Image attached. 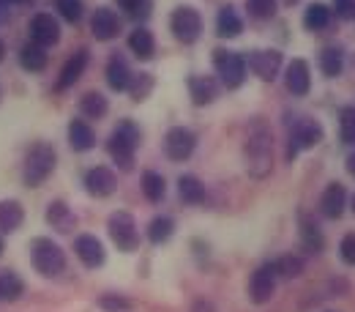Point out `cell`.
I'll return each mask as SVG.
<instances>
[{
  "label": "cell",
  "mask_w": 355,
  "mask_h": 312,
  "mask_svg": "<svg viewBox=\"0 0 355 312\" xmlns=\"http://www.w3.org/2000/svg\"><path fill=\"white\" fill-rule=\"evenodd\" d=\"M80 110H83L88 118H104V115H107V99H104L98 90H88V93L80 99Z\"/></svg>",
  "instance_id": "cell-30"
},
{
  "label": "cell",
  "mask_w": 355,
  "mask_h": 312,
  "mask_svg": "<svg viewBox=\"0 0 355 312\" xmlns=\"http://www.w3.org/2000/svg\"><path fill=\"white\" fill-rule=\"evenodd\" d=\"M58 154L49 142H33L25 154V183L28 186H42L49 173L55 170Z\"/></svg>",
  "instance_id": "cell-2"
},
{
  "label": "cell",
  "mask_w": 355,
  "mask_h": 312,
  "mask_svg": "<svg viewBox=\"0 0 355 312\" xmlns=\"http://www.w3.org/2000/svg\"><path fill=\"white\" fill-rule=\"evenodd\" d=\"M301 238H304V247L309 252H320L322 249V233H320V227L311 222L309 217H301Z\"/></svg>",
  "instance_id": "cell-33"
},
{
  "label": "cell",
  "mask_w": 355,
  "mask_h": 312,
  "mask_svg": "<svg viewBox=\"0 0 355 312\" xmlns=\"http://www.w3.org/2000/svg\"><path fill=\"white\" fill-rule=\"evenodd\" d=\"M170 28L175 33L178 42L183 44H194L202 33V19H200V11L191 8V6H178L173 11V19H170Z\"/></svg>",
  "instance_id": "cell-6"
},
{
  "label": "cell",
  "mask_w": 355,
  "mask_h": 312,
  "mask_svg": "<svg viewBox=\"0 0 355 312\" xmlns=\"http://www.w3.org/2000/svg\"><path fill=\"white\" fill-rule=\"evenodd\" d=\"M328 22H331V8L325 3H311L304 14V25L309 31H322V28H328Z\"/></svg>",
  "instance_id": "cell-29"
},
{
  "label": "cell",
  "mask_w": 355,
  "mask_h": 312,
  "mask_svg": "<svg viewBox=\"0 0 355 312\" xmlns=\"http://www.w3.org/2000/svg\"><path fill=\"white\" fill-rule=\"evenodd\" d=\"M339 134L342 142H355V107H345L339 113Z\"/></svg>",
  "instance_id": "cell-37"
},
{
  "label": "cell",
  "mask_w": 355,
  "mask_h": 312,
  "mask_svg": "<svg viewBox=\"0 0 355 312\" xmlns=\"http://www.w3.org/2000/svg\"><path fill=\"white\" fill-rule=\"evenodd\" d=\"M74 252H77V258L85 263L88 268H98L104 263V258H107V252H104V244L96 238V236H77V241H74Z\"/></svg>",
  "instance_id": "cell-13"
},
{
  "label": "cell",
  "mask_w": 355,
  "mask_h": 312,
  "mask_svg": "<svg viewBox=\"0 0 355 312\" xmlns=\"http://www.w3.org/2000/svg\"><path fill=\"white\" fill-rule=\"evenodd\" d=\"M46 49L39 44H25L19 49V63H22V69H28V72H44L46 69Z\"/></svg>",
  "instance_id": "cell-24"
},
{
  "label": "cell",
  "mask_w": 355,
  "mask_h": 312,
  "mask_svg": "<svg viewBox=\"0 0 355 312\" xmlns=\"http://www.w3.org/2000/svg\"><path fill=\"white\" fill-rule=\"evenodd\" d=\"M214 66L227 88H241L246 80V60L238 52L230 49H214Z\"/></svg>",
  "instance_id": "cell-5"
},
{
  "label": "cell",
  "mask_w": 355,
  "mask_h": 312,
  "mask_svg": "<svg viewBox=\"0 0 355 312\" xmlns=\"http://www.w3.org/2000/svg\"><path fill=\"white\" fill-rule=\"evenodd\" d=\"M241 31H243V22H241V17L227 6L219 11V17H216V33L222 36V39H235V36H241Z\"/></svg>",
  "instance_id": "cell-25"
},
{
  "label": "cell",
  "mask_w": 355,
  "mask_h": 312,
  "mask_svg": "<svg viewBox=\"0 0 355 312\" xmlns=\"http://www.w3.org/2000/svg\"><path fill=\"white\" fill-rule=\"evenodd\" d=\"M98 304H101V310H107V312H126L132 307L123 296H101Z\"/></svg>",
  "instance_id": "cell-41"
},
{
  "label": "cell",
  "mask_w": 355,
  "mask_h": 312,
  "mask_svg": "<svg viewBox=\"0 0 355 312\" xmlns=\"http://www.w3.org/2000/svg\"><path fill=\"white\" fill-rule=\"evenodd\" d=\"M22 220H25V208L17 200H3L0 203V230L11 233L22 224Z\"/></svg>",
  "instance_id": "cell-26"
},
{
  "label": "cell",
  "mask_w": 355,
  "mask_h": 312,
  "mask_svg": "<svg viewBox=\"0 0 355 312\" xmlns=\"http://www.w3.org/2000/svg\"><path fill=\"white\" fill-rule=\"evenodd\" d=\"M31 258H33V266L42 277H58L63 268H66V255L63 249L49 241V238H36L33 247H31Z\"/></svg>",
  "instance_id": "cell-4"
},
{
  "label": "cell",
  "mask_w": 355,
  "mask_h": 312,
  "mask_svg": "<svg viewBox=\"0 0 355 312\" xmlns=\"http://www.w3.org/2000/svg\"><path fill=\"white\" fill-rule=\"evenodd\" d=\"M90 31H93V36H96L98 42H110V39L118 36L121 22H118L115 11H110V8H96V14H93V19H90Z\"/></svg>",
  "instance_id": "cell-17"
},
{
  "label": "cell",
  "mask_w": 355,
  "mask_h": 312,
  "mask_svg": "<svg viewBox=\"0 0 355 312\" xmlns=\"http://www.w3.org/2000/svg\"><path fill=\"white\" fill-rule=\"evenodd\" d=\"M129 49L139 60H150L153 58V49H156V42H153V33L148 28H137L129 36Z\"/></svg>",
  "instance_id": "cell-22"
},
{
  "label": "cell",
  "mask_w": 355,
  "mask_h": 312,
  "mask_svg": "<svg viewBox=\"0 0 355 312\" xmlns=\"http://www.w3.org/2000/svg\"><path fill=\"white\" fill-rule=\"evenodd\" d=\"M17 3H25V0H17Z\"/></svg>",
  "instance_id": "cell-49"
},
{
  "label": "cell",
  "mask_w": 355,
  "mask_h": 312,
  "mask_svg": "<svg viewBox=\"0 0 355 312\" xmlns=\"http://www.w3.org/2000/svg\"><path fill=\"white\" fill-rule=\"evenodd\" d=\"M118 186V179L110 167H93L85 173V189H88L93 197H110Z\"/></svg>",
  "instance_id": "cell-15"
},
{
  "label": "cell",
  "mask_w": 355,
  "mask_h": 312,
  "mask_svg": "<svg viewBox=\"0 0 355 312\" xmlns=\"http://www.w3.org/2000/svg\"><path fill=\"white\" fill-rule=\"evenodd\" d=\"M46 222L52 224L55 230H60V233H69L74 227V214H71V208L63 200H55L46 208Z\"/></svg>",
  "instance_id": "cell-21"
},
{
  "label": "cell",
  "mask_w": 355,
  "mask_h": 312,
  "mask_svg": "<svg viewBox=\"0 0 355 312\" xmlns=\"http://www.w3.org/2000/svg\"><path fill=\"white\" fill-rule=\"evenodd\" d=\"M345 206H347V192L342 183H328L322 197H320V211L328 217V220H339L345 214Z\"/></svg>",
  "instance_id": "cell-14"
},
{
  "label": "cell",
  "mask_w": 355,
  "mask_h": 312,
  "mask_svg": "<svg viewBox=\"0 0 355 312\" xmlns=\"http://www.w3.org/2000/svg\"><path fill=\"white\" fill-rule=\"evenodd\" d=\"M3 55H6V44H3V39H0V60H3Z\"/></svg>",
  "instance_id": "cell-46"
},
{
  "label": "cell",
  "mask_w": 355,
  "mask_h": 312,
  "mask_svg": "<svg viewBox=\"0 0 355 312\" xmlns=\"http://www.w3.org/2000/svg\"><path fill=\"white\" fill-rule=\"evenodd\" d=\"M194 145H197V137L194 132L183 129V126H175L170 129L167 137H164V151L173 162H186L191 154H194Z\"/></svg>",
  "instance_id": "cell-9"
},
{
  "label": "cell",
  "mask_w": 355,
  "mask_h": 312,
  "mask_svg": "<svg viewBox=\"0 0 355 312\" xmlns=\"http://www.w3.org/2000/svg\"><path fill=\"white\" fill-rule=\"evenodd\" d=\"M132 69H129V63L121 58V55H112L110 58V63H107V83H110V88L112 90H129L132 85Z\"/></svg>",
  "instance_id": "cell-19"
},
{
  "label": "cell",
  "mask_w": 355,
  "mask_h": 312,
  "mask_svg": "<svg viewBox=\"0 0 355 312\" xmlns=\"http://www.w3.org/2000/svg\"><path fill=\"white\" fill-rule=\"evenodd\" d=\"M0 252H3V238H0Z\"/></svg>",
  "instance_id": "cell-47"
},
{
  "label": "cell",
  "mask_w": 355,
  "mask_h": 312,
  "mask_svg": "<svg viewBox=\"0 0 355 312\" xmlns=\"http://www.w3.org/2000/svg\"><path fill=\"white\" fill-rule=\"evenodd\" d=\"M320 69L325 77H339L342 69H345V58H342V49L336 47H325L322 55H320Z\"/></svg>",
  "instance_id": "cell-28"
},
{
  "label": "cell",
  "mask_w": 355,
  "mask_h": 312,
  "mask_svg": "<svg viewBox=\"0 0 355 312\" xmlns=\"http://www.w3.org/2000/svg\"><path fill=\"white\" fill-rule=\"evenodd\" d=\"M273 266H276V274H279V277H287V279L304 274V261H301L298 255H284V258H279Z\"/></svg>",
  "instance_id": "cell-35"
},
{
  "label": "cell",
  "mask_w": 355,
  "mask_h": 312,
  "mask_svg": "<svg viewBox=\"0 0 355 312\" xmlns=\"http://www.w3.org/2000/svg\"><path fill=\"white\" fill-rule=\"evenodd\" d=\"M69 142L74 151H90L96 145V134L85 121H71L69 124Z\"/></svg>",
  "instance_id": "cell-23"
},
{
  "label": "cell",
  "mask_w": 355,
  "mask_h": 312,
  "mask_svg": "<svg viewBox=\"0 0 355 312\" xmlns=\"http://www.w3.org/2000/svg\"><path fill=\"white\" fill-rule=\"evenodd\" d=\"M107 227H110V238L118 244V249H123V252H134V249H137L139 233H137V224H134L132 214L115 211V214L110 217Z\"/></svg>",
  "instance_id": "cell-7"
},
{
  "label": "cell",
  "mask_w": 355,
  "mask_h": 312,
  "mask_svg": "<svg viewBox=\"0 0 355 312\" xmlns=\"http://www.w3.org/2000/svg\"><path fill=\"white\" fill-rule=\"evenodd\" d=\"M246 8L254 19H270L276 14V0H246Z\"/></svg>",
  "instance_id": "cell-39"
},
{
  "label": "cell",
  "mask_w": 355,
  "mask_h": 312,
  "mask_svg": "<svg viewBox=\"0 0 355 312\" xmlns=\"http://www.w3.org/2000/svg\"><path fill=\"white\" fill-rule=\"evenodd\" d=\"M243 159H246V170L252 179H266L273 170V137L263 121H254L246 134Z\"/></svg>",
  "instance_id": "cell-1"
},
{
  "label": "cell",
  "mask_w": 355,
  "mask_h": 312,
  "mask_svg": "<svg viewBox=\"0 0 355 312\" xmlns=\"http://www.w3.org/2000/svg\"><path fill=\"white\" fill-rule=\"evenodd\" d=\"M249 69L260 77V80H273L282 69V52L276 49H254L249 55Z\"/></svg>",
  "instance_id": "cell-12"
},
{
  "label": "cell",
  "mask_w": 355,
  "mask_h": 312,
  "mask_svg": "<svg viewBox=\"0 0 355 312\" xmlns=\"http://www.w3.org/2000/svg\"><path fill=\"white\" fill-rule=\"evenodd\" d=\"M173 230H175V222L170 220V217H156L150 227H148V238L153 241V244H164L170 236H173Z\"/></svg>",
  "instance_id": "cell-34"
},
{
  "label": "cell",
  "mask_w": 355,
  "mask_h": 312,
  "mask_svg": "<svg viewBox=\"0 0 355 312\" xmlns=\"http://www.w3.org/2000/svg\"><path fill=\"white\" fill-rule=\"evenodd\" d=\"M137 142H139V129L132 121H121L118 129L110 137V142H107V151H110V156L115 159V165L121 170H132Z\"/></svg>",
  "instance_id": "cell-3"
},
{
  "label": "cell",
  "mask_w": 355,
  "mask_h": 312,
  "mask_svg": "<svg viewBox=\"0 0 355 312\" xmlns=\"http://www.w3.org/2000/svg\"><path fill=\"white\" fill-rule=\"evenodd\" d=\"M334 11H336L339 17H353L355 0H334Z\"/></svg>",
  "instance_id": "cell-43"
},
{
  "label": "cell",
  "mask_w": 355,
  "mask_h": 312,
  "mask_svg": "<svg viewBox=\"0 0 355 312\" xmlns=\"http://www.w3.org/2000/svg\"><path fill=\"white\" fill-rule=\"evenodd\" d=\"M28 31H31L33 44H39V47H52L60 42V25H58V19H55L52 14H36V17L31 19Z\"/></svg>",
  "instance_id": "cell-11"
},
{
  "label": "cell",
  "mask_w": 355,
  "mask_h": 312,
  "mask_svg": "<svg viewBox=\"0 0 355 312\" xmlns=\"http://www.w3.org/2000/svg\"><path fill=\"white\" fill-rule=\"evenodd\" d=\"M150 90H153V74H148V72H142V74H134L132 85H129V93H132L134 101H142V99H148V96H150Z\"/></svg>",
  "instance_id": "cell-36"
},
{
  "label": "cell",
  "mask_w": 355,
  "mask_h": 312,
  "mask_svg": "<svg viewBox=\"0 0 355 312\" xmlns=\"http://www.w3.org/2000/svg\"><path fill=\"white\" fill-rule=\"evenodd\" d=\"M22 279L14 274V271H3L0 274V299H8V302H14V299H19L22 296Z\"/></svg>",
  "instance_id": "cell-32"
},
{
  "label": "cell",
  "mask_w": 355,
  "mask_h": 312,
  "mask_svg": "<svg viewBox=\"0 0 355 312\" xmlns=\"http://www.w3.org/2000/svg\"><path fill=\"white\" fill-rule=\"evenodd\" d=\"M55 8L66 22H80L83 19V0H55Z\"/></svg>",
  "instance_id": "cell-38"
},
{
  "label": "cell",
  "mask_w": 355,
  "mask_h": 312,
  "mask_svg": "<svg viewBox=\"0 0 355 312\" xmlns=\"http://www.w3.org/2000/svg\"><path fill=\"white\" fill-rule=\"evenodd\" d=\"M178 192H180V200L183 203H202V197H205V186L200 183L197 176H180L178 179Z\"/></svg>",
  "instance_id": "cell-27"
},
{
  "label": "cell",
  "mask_w": 355,
  "mask_h": 312,
  "mask_svg": "<svg viewBox=\"0 0 355 312\" xmlns=\"http://www.w3.org/2000/svg\"><path fill=\"white\" fill-rule=\"evenodd\" d=\"M6 19V0H0V22Z\"/></svg>",
  "instance_id": "cell-45"
},
{
  "label": "cell",
  "mask_w": 355,
  "mask_h": 312,
  "mask_svg": "<svg viewBox=\"0 0 355 312\" xmlns=\"http://www.w3.org/2000/svg\"><path fill=\"white\" fill-rule=\"evenodd\" d=\"M322 140V126L314 121V118H304L293 126V134H290V148H287V159H295V154L301 148H311Z\"/></svg>",
  "instance_id": "cell-8"
},
{
  "label": "cell",
  "mask_w": 355,
  "mask_h": 312,
  "mask_svg": "<svg viewBox=\"0 0 355 312\" xmlns=\"http://www.w3.org/2000/svg\"><path fill=\"white\" fill-rule=\"evenodd\" d=\"M118 6L129 14V17H148L150 14V0H118Z\"/></svg>",
  "instance_id": "cell-40"
},
{
  "label": "cell",
  "mask_w": 355,
  "mask_h": 312,
  "mask_svg": "<svg viewBox=\"0 0 355 312\" xmlns=\"http://www.w3.org/2000/svg\"><path fill=\"white\" fill-rule=\"evenodd\" d=\"M88 49H77L69 60H66V66L60 69V80H58V90H66L71 88L80 77H83V72H85V66H88Z\"/></svg>",
  "instance_id": "cell-18"
},
{
  "label": "cell",
  "mask_w": 355,
  "mask_h": 312,
  "mask_svg": "<svg viewBox=\"0 0 355 312\" xmlns=\"http://www.w3.org/2000/svg\"><path fill=\"white\" fill-rule=\"evenodd\" d=\"M164 192H167V183H164V179H162L159 173L148 170V173L142 176V195H145L150 203H159V200L164 197Z\"/></svg>",
  "instance_id": "cell-31"
},
{
  "label": "cell",
  "mask_w": 355,
  "mask_h": 312,
  "mask_svg": "<svg viewBox=\"0 0 355 312\" xmlns=\"http://www.w3.org/2000/svg\"><path fill=\"white\" fill-rule=\"evenodd\" d=\"M347 173H350V176H355V151L347 156Z\"/></svg>",
  "instance_id": "cell-44"
},
{
  "label": "cell",
  "mask_w": 355,
  "mask_h": 312,
  "mask_svg": "<svg viewBox=\"0 0 355 312\" xmlns=\"http://www.w3.org/2000/svg\"><path fill=\"white\" fill-rule=\"evenodd\" d=\"M273 290H276V266H273V263H266V266H260L252 274L249 296H252L254 304H266V302H270Z\"/></svg>",
  "instance_id": "cell-10"
},
{
  "label": "cell",
  "mask_w": 355,
  "mask_h": 312,
  "mask_svg": "<svg viewBox=\"0 0 355 312\" xmlns=\"http://www.w3.org/2000/svg\"><path fill=\"white\" fill-rule=\"evenodd\" d=\"M353 211H355V197H353Z\"/></svg>",
  "instance_id": "cell-48"
},
{
  "label": "cell",
  "mask_w": 355,
  "mask_h": 312,
  "mask_svg": "<svg viewBox=\"0 0 355 312\" xmlns=\"http://www.w3.org/2000/svg\"><path fill=\"white\" fill-rule=\"evenodd\" d=\"M339 255H342V261H345L347 266H355V233H347V236L342 238Z\"/></svg>",
  "instance_id": "cell-42"
},
{
  "label": "cell",
  "mask_w": 355,
  "mask_h": 312,
  "mask_svg": "<svg viewBox=\"0 0 355 312\" xmlns=\"http://www.w3.org/2000/svg\"><path fill=\"white\" fill-rule=\"evenodd\" d=\"M189 93H191V101L197 104V107H202V104H211L214 99H216V83L211 80V77H189Z\"/></svg>",
  "instance_id": "cell-20"
},
{
  "label": "cell",
  "mask_w": 355,
  "mask_h": 312,
  "mask_svg": "<svg viewBox=\"0 0 355 312\" xmlns=\"http://www.w3.org/2000/svg\"><path fill=\"white\" fill-rule=\"evenodd\" d=\"M284 85L293 96H306L311 88V74H309V63L295 58L290 66H287V77H284Z\"/></svg>",
  "instance_id": "cell-16"
}]
</instances>
